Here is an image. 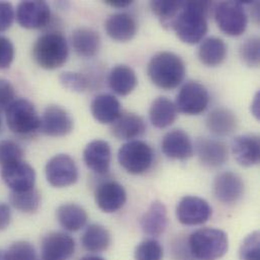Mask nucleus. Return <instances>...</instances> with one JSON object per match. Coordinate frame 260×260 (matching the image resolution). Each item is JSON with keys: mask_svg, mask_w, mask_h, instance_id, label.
Masks as SVG:
<instances>
[{"mask_svg": "<svg viewBox=\"0 0 260 260\" xmlns=\"http://www.w3.org/2000/svg\"><path fill=\"white\" fill-rule=\"evenodd\" d=\"M150 6L153 13L161 20L164 26L169 25L172 27L175 18L181 11L182 1L156 0L151 1Z\"/></svg>", "mask_w": 260, "mask_h": 260, "instance_id": "473e14b6", "label": "nucleus"}, {"mask_svg": "<svg viewBox=\"0 0 260 260\" xmlns=\"http://www.w3.org/2000/svg\"><path fill=\"white\" fill-rule=\"evenodd\" d=\"M68 56V43L60 32H48L41 36L32 47L35 62L47 70L62 67L67 62Z\"/></svg>", "mask_w": 260, "mask_h": 260, "instance_id": "20e7f679", "label": "nucleus"}, {"mask_svg": "<svg viewBox=\"0 0 260 260\" xmlns=\"http://www.w3.org/2000/svg\"><path fill=\"white\" fill-rule=\"evenodd\" d=\"M85 165L98 174H106L110 171L112 163V149L104 140H94L87 144L83 151Z\"/></svg>", "mask_w": 260, "mask_h": 260, "instance_id": "f3484780", "label": "nucleus"}, {"mask_svg": "<svg viewBox=\"0 0 260 260\" xmlns=\"http://www.w3.org/2000/svg\"><path fill=\"white\" fill-rule=\"evenodd\" d=\"M71 44L77 55L85 58L93 57L100 50L101 37L89 27L75 29L71 37Z\"/></svg>", "mask_w": 260, "mask_h": 260, "instance_id": "b1692460", "label": "nucleus"}, {"mask_svg": "<svg viewBox=\"0 0 260 260\" xmlns=\"http://www.w3.org/2000/svg\"><path fill=\"white\" fill-rule=\"evenodd\" d=\"M112 242L109 230L99 224L89 225L81 237V243L85 250L93 253L106 251Z\"/></svg>", "mask_w": 260, "mask_h": 260, "instance_id": "7c9ffc66", "label": "nucleus"}, {"mask_svg": "<svg viewBox=\"0 0 260 260\" xmlns=\"http://www.w3.org/2000/svg\"><path fill=\"white\" fill-rule=\"evenodd\" d=\"M17 23L26 29H37L47 25L51 18V9L47 2L39 0L21 1L16 7Z\"/></svg>", "mask_w": 260, "mask_h": 260, "instance_id": "f8f14e48", "label": "nucleus"}, {"mask_svg": "<svg viewBox=\"0 0 260 260\" xmlns=\"http://www.w3.org/2000/svg\"><path fill=\"white\" fill-rule=\"evenodd\" d=\"M24 152L22 148L11 140H3L0 142V165L1 167L22 160Z\"/></svg>", "mask_w": 260, "mask_h": 260, "instance_id": "4c0bfd02", "label": "nucleus"}, {"mask_svg": "<svg viewBox=\"0 0 260 260\" xmlns=\"http://www.w3.org/2000/svg\"><path fill=\"white\" fill-rule=\"evenodd\" d=\"M214 15L220 29L230 37L241 36L247 27L248 16L241 1H222L214 7Z\"/></svg>", "mask_w": 260, "mask_h": 260, "instance_id": "423d86ee", "label": "nucleus"}, {"mask_svg": "<svg viewBox=\"0 0 260 260\" xmlns=\"http://www.w3.org/2000/svg\"><path fill=\"white\" fill-rule=\"evenodd\" d=\"M59 81L65 89L76 93L84 92L88 87V80L80 73L63 72L59 76Z\"/></svg>", "mask_w": 260, "mask_h": 260, "instance_id": "e433bc0d", "label": "nucleus"}, {"mask_svg": "<svg viewBox=\"0 0 260 260\" xmlns=\"http://www.w3.org/2000/svg\"><path fill=\"white\" fill-rule=\"evenodd\" d=\"M105 28L110 38L117 42L126 43L137 34L138 25L133 16L128 13H115L108 17Z\"/></svg>", "mask_w": 260, "mask_h": 260, "instance_id": "4be33fe9", "label": "nucleus"}, {"mask_svg": "<svg viewBox=\"0 0 260 260\" xmlns=\"http://www.w3.org/2000/svg\"><path fill=\"white\" fill-rule=\"evenodd\" d=\"M163 154L176 160H186L193 155V145L189 136L182 130L168 132L161 142Z\"/></svg>", "mask_w": 260, "mask_h": 260, "instance_id": "6ab92c4d", "label": "nucleus"}, {"mask_svg": "<svg viewBox=\"0 0 260 260\" xmlns=\"http://www.w3.org/2000/svg\"><path fill=\"white\" fill-rule=\"evenodd\" d=\"M46 177L52 186L62 188L76 183L79 173L75 161L69 155L58 154L48 161Z\"/></svg>", "mask_w": 260, "mask_h": 260, "instance_id": "1a4fd4ad", "label": "nucleus"}, {"mask_svg": "<svg viewBox=\"0 0 260 260\" xmlns=\"http://www.w3.org/2000/svg\"><path fill=\"white\" fill-rule=\"evenodd\" d=\"M96 206L105 213L112 214L121 210L127 201L124 186L114 180L100 184L95 190Z\"/></svg>", "mask_w": 260, "mask_h": 260, "instance_id": "4468645a", "label": "nucleus"}, {"mask_svg": "<svg viewBox=\"0 0 260 260\" xmlns=\"http://www.w3.org/2000/svg\"><path fill=\"white\" fill-rule=\"evenodd\" d=\"M57 219L60 225L69 232H77L82 229L88 220L86 211L76 204H64L57 210Z\"/></svg>", "mask_w": 260, "mask_h": 260, "instance_id": "cd10ccee", "label": "nucleus"}, {"mask_svg": "<svg viewBox=\"0 0 260 260\" xmlns=\"http://www.w3.org/2000/svg\"><path fill=\"white\" fill-rule=\"evenodd\" d=\"M1 178L13 192L35 188L36 171L23 160L15 161L1 167Z\"/></svg>", "mask_w": 260, "mask_h": 260, "instance_id": "9b49d317", "label": "nucleus"}, {"mask_svg": "<svg viewBox=\"0 0 260 260\" xmlns=\"http://www.w3.org/2000/svg\"><path fill=\"white\" fill-rule=\"evenodd\" d=\"M11 222V211L8 205L0 203V231L8 228Z\"/></svg>", "mask_w": 260, "mask_h": 260, "instance_id": "37998d69", "label": "nucleus"}, {"mask_svg": "<svg viewBox=\"0 0 260 260\" xmlns=\"http://www.w3.org/2000/svg\"><path fill=\"white\" fill-rule=\"evenodd\" d=\"M241 60L249 67H258L260 61V41L258 38L247 39L240 47Z\"/></svg>", "mask_w": 260, "mask_h": 260, "instance_id": "c9c22d12", "label": "nucleus"}, {"mask_svg": "<svg viewBox=\"0 0 260 260\" xmlns=\"http://www.w3.org/2000/svg\"><path fill=\"white\" fill-rule=\"evenodd\" d=\"M209 103L210 95L208 89L197 81H188L179 90L174 105L180 113L197 116L207 110Z\"/></svg>", "mask_w": 260, "mask_h": 260, "instance_id": "6e6552de", "label": "nucleus"}, {"mask_svg": "<svg viewBox=\"0 0 260 260\" xmlns=\"http://www.w3.org/2000/svg\"><path fill=\"white\" fill-rule=\"evenodd\" d=\"M149 117L154 127L164 129L175 122L177 110L170 100L165 96H160L152 103L149 111Z\"/></svg>", "mask_w": 260, "mask_h": 260, "instance_id": "bb28decb", "label": "nucleus"}, {"mask_svg": "<svg viewBox=\"0 0 260 260\" xmlns=\"http://www.w3.org/2000/svg\"><path fill=\"white\" fill-rule=\"evenodd\" d=\"M211 1H182V8L175 18L172 28L186 44L200 43L208 32L207 16L213 8Z\"/></svg>", "mask_w": 260, "mask_h": 260, "instance_id": "f257e3e1", "label": "nucleus"}, {"mask_svg": "<svg viewBox=\"0 0 260 260\" xmlns=\"http://www.w3.org/2000/svg\"><path fill=\"white\" fill-rule=\"evenodd\" d=\"M108 5L112 6V7H116V8H125L130 6L133 3V1L130 0H107L105 1Z\"/></svg>", "mask_w": 260, "mask_h": 260, "instance_id": "c03bdc74", "label": "nucleus"}, {"mask_svg": "<svg viewBox=\"0 0 260 260\" xmlns=\"http://www.w3.org/2000/svg\"><path fill=\"white\" fill-rule=\"evenodd\" d=\"M9 202L17 211L25 214H32L36 213L41 206V194L36 188L20 192L11 191Z\"/></svg>", "mask_w": 260, "mask_h": 260, "instance_id": "2f4dec72", "label": "nucleus"}, {"mask_svg": "<svg viewBox=\"0 0 260 260\" xmlns=\"http://www.w3.org/2000/svg\"><path fill=\"white\" fill-rule=\"evenodd\" d=\"M5 260H37L36 249L29 242L17 241L12 243L4 252Z\"/></svg>", "mask_w": 260, "mask_h": 260, "instance_id": "f704fd0d", "label": "nucleus"}, {"mask_svg": "<svg viewBox=\"0 0 260 260\" xmlns=\"http://www.w3.org/2000/svg\"><path fill=\"white\" fill-rule=\"evenodd\" d=\"M251 111L253 115L256 117V119H259V93H257V95L255 96V100L251 107Z\"/></svg>", "mask_w": 260, "mask_h": 260, "instance_id": "a18cd8bd", "label": "nucleus"}, {"mask_svg": "<svg viewBox=\"0 0 260 260\" xmlns=\"http://www.w3.org/2000/svg\"><path fill=\"white\" fill-rule=\"evenodd\" d=\"M14 17L15 12L12 4L9 2L0 1V32L10 28Z\"/></svg>", "mask_w": 260, "mask_h": 260, "instance_id": "79ce46f5", "label": "nucleus"}, {"mask_svg": "<svg viewBox=\"0 0 260 260\" xmlns=\"http://www.w3.org/2000/svg\"><path fill=\"white\" fill-rule=\"evenodd\" d=\"M112 134L119 140H132L142 136L146 126L141 117L136 114H122L112 124Z\"/></svg>", "mask_w": 260, "mask_h": 260, "instance_id": "a878e982", "label": "nucleus"}, {"mask_svg": "<svg viewBox=\"0 0 260 260\" xmlns=\"http://www.w3.org/2000/svg\"><path fill=\"white\" fill-rule=\"evenodd\" d=\"M91 114L101 124H113L122 115L120 102L111 94H100L91 103Z\"/></svg>", "mask_w": 260, "mask_h": 260, "instance_id": "5701e85b", "label": "nucleus"}, {"mask_svg": "<svg viewBox=\"0 0 260 260\" xmlns=\"http://www.w3.org/2000/svg\"><path fill=\"white\" fill-rule=\"evenodd\" d=\"M227 56V46L222 39L208 38L199 49L200 61L208 67H216L221 65Z\"/></svg>", "mask_w": 260, "mask_h": 260, "instance_id": "c756f323", "label": "nucleus"}, {"mask_svg": "<svg viewBox=\"0 0 260 260\" xmlns=\"http://www.w3.org/2000/svg\"><path fill=\"white\" fill-rule=\"evenodd\" d=\"M0 129H1V117H0Z\"/></svg>", "mask_w": 260, "mask_h": 260, "instance_id": "09e8293b", "label": "nucleus"}, {"mask_svg": "<svg viewBox=\"0 0 260 260\" xmlns=\"http://www.w3.org/2000/svg\"><path fill=\"white\" fill-rule=\"evenodd\" d=\"M135 260H162L163 248L155 239L142 241L135 249Z\"/></svg>", "mask_w": 260, "mask_h": 260, "instance_id": "72a5a7b5", "label": "nucleus"}, {"mask_svg": "<svg viewBox=\"0 0 260 260\" xmlns=\"http://www.w3.org/2000/svg\"><path fill=\"white\" fill-rule=\"evenodd\" d=\"M196 150L201 163L208 168H218L228 160V149L226 145L215 139H198Z\"/></svg>", "mask_w": 260, "mask_h": 260, "instance_id": "a211bd4d", "label": "nucleus"}, {"mask_svg": "<svg viewBox=\"0 0 260 260\" xmlns=\"http://www.w3.org/2000/svg\"><path fill=\"white\" fill-rule=\"evenodd\" d=\"M6 124L16 135H30L41 130V118L34 105L25 100H15L5 110Z\"/></svg>", "mask_w": 260, "mask_h": 260, "instance_id": "39448f33", "label": "nucleus"}, {"mask_svg": "<svg viewBox=\"0 0 260 260\" xmlns=\"http://www.w3.org/2000/svg\"><path fill=\"white\" fill-rule=\"evenodd\" d=\"M238 120L236 115L227 109H217L209 114L207 127L216 136L226 137L237 129Z\"/></svg>", "mask_w": 260, "mask_h": 260, "instance_id": "c85d7f7f", "label": "nucleus"}, {"mask_svg": "<svg viewBox=\"0 0 260 260\" xmlns=\"http://www.w3.org/2000/svg\"><path fill=\"white\" fill-rule=\"evenodd\" d=\"M143 232L151 237H159L162 235L168 224L167 209L160 201H154L140 221Z\"/></svg>", "mask_w": 260, "mask_h": 260, "instance_id": "412c9836", "label": "nucleus"}, {"mask_svg": "<svg viewBox=\"0 0 260 260\" xmlns=\"http://www.w3.org/2000/svg\"><path fill=\"white\" fill-rule=\"evenodd\" d=\"M75 252L74 239L63 232H51L42 241L43 260H68Z\"/></svg>", "mask_w": 260, "mask_h": 260, "instance_id": "ddd939ff", "label": "nucleus"}, {"mask_svg": "<svg viewBox=\"0 0 260 260\" xmlns=\"http://www.w3.org/2000/svg\"><path fill=\"white\" fill-rule=\"evenodd\" d=\"M15 101L13 85L6 79L0 78V110L5 111Z\"/></svg>", "mask_w": 260, "mask_h": 260, "instance_id": "a19ab883", "label": "nucleus"}, {"mask_svg": "<svg viewBox=\"0 0 260 260\" xmlns=\"http://www.w3.org/2000/svg\"><path fill=\"white\" fill-rule=\"evenodd\" d=\"M151 81L163 90L176 88L184 79L185 64L172 52H159L149 61L147 68Z\"/></svg>", "mask_w": 260, "mask_h": 260, "instance_id": "f03ea898", "label": "nucleus"}, {"mask_svg": "<svg viewBox=\"0 0 260 260\" xmlns=\"http://www.w3.org/2000/svg\"><path fill=\"white\" fill-rule=\"evenodd\" d=\"M138 84L135 71L127 65L114 67L109 75V85L118 95L126 96L133 92Z\"/></svg>", "mask_w": 260, "mask_h": 260, "instance_id": "393cba45", "label": "nucleus"}, {"mask_svg": "<svg viewBox=\"0 0 260 260\" xmlns=\"http://www.w3.org/2000/svg\"><path fill=\"white\" fill-rule=\"evenodd\" d=\"M0 260H5L4 259V253H0Z\"/></svg>", "mask_w": 260, "mask_h": 260, "instance_id": "de8ad7c7", "label": "nucleus"}, {"mask_svg": "<svg viewBox=\"0 0 260 260\" xmlns=\"http://www.w3.org/2000/svg\"><path fill=\"white\" fill-rule=\"evenodd\" d=\"M214 192L221 203L226 205L235 204L244 193V182L237 173L226 171L216 177Z\"/></svg>", "mask_w": 260, "mask_h": 260, "instance_id": "2eb2a0df", "label": "nucleus"}, {"mask_svg": "<svg viewBox=\"0 0 260 260\" xmlns=\"http://www.w3.org/2000/svg\"><path fill=\"white\" fill-rule=\"evenodd\" d=\"M41 130L50 137H64L73 130V121L61 107L50 106L41 119Z\"/></svg>", "mask_w": 260, "mask_h": 260, "instance_id": "dca6fc26", "label": "nucleus"}, {"mask_svg": "<svg viewBox=\"0 0 260 260\" xmlns=\"http://www.w3.org/2000/svg\"><path fill=\"white\" fill-rule=\"evenodd\" d=\"M240 260H260L259 232L254 231L242 242L239 250Z\"/></svg>", "mask_w": 260, "mask_h": 260, "instance_id": "58836bf2", "label": "nucleus"}, {"mask_svg": "<svg viewBox=\"0 0 260 260\" xmlns=\"http://www.w3.org/2000/svg\"><path fill=\"white\" fill-rule=\"evenodd\" d=\"M212 217L210 204L199 197L186 196L182 198L176 207V218L185 226L203 225Z\"/></svg>", "mask_w": 260, "mask_h": 260, "instance_id": "9d476101", "label": "nucleus"}, {"mask_svg": "<svg viewBox=\"0 0 260 260\" xmlns=\"http://www.w3.org/2000/svg\"><path fill=\"white\" fill-rule=\"evenodd\" d=\"M15 50L11 41L0 36V70L8 68L14 60Z\"/></svg>", "mask_w": 260, "mask_h": 260, "instance_id": "ea45409f", "label": "nucleus"}, {"mask_svg": "<svg viewBox=\"0 0 260 260\" xmlns=\"http://www.w3.org/2000/svg\"><path fill=\"white\" fill-rule=\"evenodd\" d=\"M80 260H106L104 259L103 257H100V256H94V255H87V256H84L82 257Z\"/></svg>", "mask_w": 260, "mask_h": 260, "instance_id": "49530a36", "label": "nucleus"}, {"mask_svg": "<svg viewBox=\"0 0 260 260\" xmlns=\"http://www.w3.org/2000/svg\"><path fill=\"white\" fill-rule=\"evenodd\" d=\"M232 152L241 166L257 165L260 160L259 138L255 135L237 136L232 142Z\"/></svg>", "mask_w": 260, "mask_h": 260, "instance_id": "aec40b11", "label": "nucleus"}, {"mask_svg": "<svg viewBox=\"0 0 260 260\" xmlns=\"http://www.w3.org/2000/svg\"><path fill=\"white\" fill-rule=\"evenodd\" d=\"M188 251L199 260H218L228 251V235L220 229L202 228L188 237Z\"/></svg>", "mask_w": 260, "mask_h": 260, "instance_id": "7ed1b4c3", "label": "nucleus"}, {"mask_svg": "<svg viewBox=\"0 0 260 260\" xmlns=\"http://www.w3.org/2000/svg\"><path fill=\"white\" fill-rule=\"evenodd\" d=\"M121 166L130 174L139 175L147 172L154 160L152 148L145 142L133 140L124 144L118 154Z\"/></svg>", "mask_w": 260, "mask_h": 260, "instance_id": "0eeeda50", "label": "nucleus"}]
</instances>
